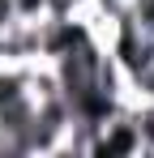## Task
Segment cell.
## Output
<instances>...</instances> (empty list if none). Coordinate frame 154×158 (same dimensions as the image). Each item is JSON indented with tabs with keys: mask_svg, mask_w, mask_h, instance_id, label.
<instances>
[{
	"mask_svg": "<svg viewBox=\"0 0 154 158\" xmlns=\"http://www.w3.org/2000/svg\"><path fill=\"white\" fill-rule=\"evenodd\" d=\"M128 13H133V22L141 30L154 34V0H128Z\"/></svg>",
	"mask_w": 154,
	"mask_h": 158,
	"instance_id": "obj_1",
	"label": "cell"
},
{
	"mask_svg": "<svg viewBox=\"0 0 154 158\" xmlns=\"http://www.w3.org/2000/svg\"><path fill=\"white\" fill-rule=\"evenodd\" d=\"M13 22H17V4L13 0H0V34L13 26Z\"/></svg>",
	"mask_w": 154,
	"mask_h": 158,
	"instance_id": "obj_2",
	"label": "cell"
}]
</instances>
